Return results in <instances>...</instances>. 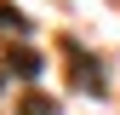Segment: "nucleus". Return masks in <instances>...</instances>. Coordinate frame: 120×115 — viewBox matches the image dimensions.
<instances>
[{"instance_id":"nucleus-1","label":"nucleus","mask_w":120,"mask_h":115,"mask_svg":"<svg viewBox=\"0 0 120 115\" xmlns=\"http://www.w3.org/2000/svg\"><path fill=\"white\" fill-rule=\"evenodd\" d=\"M63 52H69V63H74V86H80V92H97V98H103V69H97V63H86L80 40H63Z\"/></svg>"},{"instance_id":"nucleus-2","label":"nucleus","mask_w":120,"mask_h":115,"mask_svg":"<svg viewBox=\"0 0 120 115\" xmlns=\"http://www.w3.org/2000/svg\"><path fill=\"white\" fill-rule=\"evenodd\" d=\"M23 115H57V104L40 98V92H29V98H23Z\"/></svg>"}]
</instances>
